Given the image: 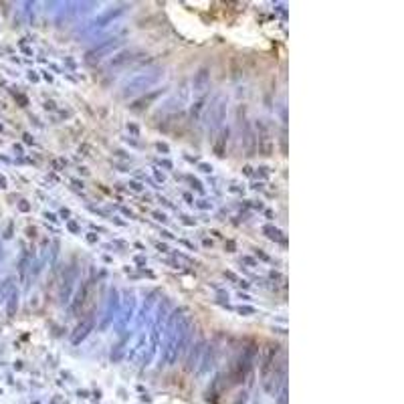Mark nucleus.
Wrapping results in <instances>:
<instances>
[{"label": "nucleus", "instance_id": "1", "mask_svg": "<svg viewBox=\"0 0 404 404\" xmlns=\"http://www.w3.org/2000/svg\"><path fill=\"white\" fill-rule=\"evenodd\" d=\"M186 307H178L168 315V323H166V344H164V352H162V362L166 366H172L178 360V323L184 318Z\"/></svg>", "mask_w": 404, "mask_h": 404}, {"label": "nucleus", "instance_id": "2", "mask_svg": "<svg viewBox=\"0 0 404 404\" xmlns=\"http://www.w3.org/2000/svg\"><path fill=\"white\" fill-rule=\"evenodd\" d=\"M162 77H164V69H162V67L144 71V73H137L135 77H132L130 81L124 83V87H121V97H134V95L142 93V91H148V89L154 87Z\"/></svg>", "mask_w": 404, "mask_h": 404}, {"label": "nucleus", "instance_id": "3", "mask_svg": "<svg viewBox=\"0 0 404 404\" xmlns=\"http://www.w3.org/2000/svg\"><path fill=\"white\" fill-rule=\"evenodd\" d=\"M117 47H121V41H119V39H109V41H103V43H99L95 49H91L89 53L85 55V61H87V63L101 61L103 57H108V55L113 53Z\"/></svg>", "mask_w": 404, "mask_h": 404}, {"label": "nucleus", "instance_id": "4", "mask_svg": "<svg viewBox=\"0 0 404 404\" xmlns=\"http://www.w3.org/2000/svg\"><path fill=\"white\" fill-rule=\"evenodd\" d=\"M208 128H220V124L224 121V117H226V101L222 99V97H216L215 99V106H210L208 109Z\"/></svg>", "mask_w": 404, "mask_h": 404}, {"label": "nucleus", "instance_id": "5", "mask_svg": "<svg viewBox=\"0 0 404 404\" xmlns=\"http://www.w3.org/2000/svg\"><path fill=\"white\" fill-rule=\"evenodd\" d=\"M119 311V295L115 289L109 291V299H108V307H106V313H103V322H101V329H108L111 322L115 320V313Z\"/></svg>", "mask_w": 404, "mask_h": 404}, {"label": "nucleus", "instance_id": "6", "mask_svg": "<svg viewBox=\"0 0 404 404\" xmlns=\"http://www.w3.org/2000/svg\"><path fill=\"white\" fill-rule=\"evenodd\" d=\"M119 14H124V8H115V10H108L106 14H101L99 19H95V21H91L89 23V27L85 28V30H81V34H87V32H91V30H99V28L108 27V23H111L113 19H117Z\"/></svg>", "mask_w": 404, "mask_h": 404}, {"label": "nucleus", "instance_id": "7", "mask_svg": "<svg viewBox=\"0 0 404 404\" xmlns=\"http://www.w3.org/2000/svg\"><path fill=\"white\" fill-rule=\"evenodd\" d=\"M126 301H124V313H121V320H119V329L124 331V327L134 320V309H135V295L134 291H126ZM119 331V333H121Z\"/></svg>", "mask_w": 404, "mask_h": 404}, {"label": "nucleus", "instance_id": "8", "mask_svg": "<svg viewBox=\"0 0 404 404\" xmlns=\"http://www.w3.org/2000/svg\"><path fill=\"white\" fill-rule=\"evenodd\" d=\"M93 327H95V318H93V315L85 318V320H83V322H81L79 325L75 327V333L71 336V344H73V346L81 344V342H83V340H85V338L91 333V329H93Z\"/></svg>", "mask_w": 404, "mask_h": 404}, {"label": "nucleus", "instance_id": "9", "mask_svg": "<svg viewBox=\"0 0 404 404\" xmlns=\"http://www.w3.org/2000/svg\"><path fill=\"white\" fill-rule=\"evenodd\" d=\"M210 85V69L208 67H200L198 73H194V79H192V89L196 93H204Z\"/></svg>", "mask_w": 404, "mask_h": 404}, {"label": "nucleus", "instance_id": "10", "mask_svg": "<svg viewBox=\"0 0 404 404\" xmlns=\"http://www.w3.org/2000/svg\"><path fill=\"white\" fill-rule=\"evenodd\" d=\"M77 279V269L75 267H69L65 277H63V285H61V303H67L69 301V295H71V289H73V281Z\"/></svg>", "mask_w": 404, "mask_h": 404}, {"label": "nucleus", "instance_id": "11", "mask_svg": "<svg viewBox=\"0 0 404 404\" xmlns=\"http://www.w3.org/2000/svg\"><path fill=\"white\" fill-rule=\"evenodd\" d=\"M89 287H91V283H89V281H85V283H81V287L77 289L75 299H73V303H71V307H69V311H71L73 315H77V313H79V309L83 307V303L87 301V295H89Z\"/></svg>", "mask_w": 404, "mask_h": 404}, {"label": "nucleus", "instance_id": "12", "mask_svg": "<svg viewBox=\"0 0 404 404\" xmlns=\"http://www.w3.org/2000/svg\"><path fill=\"white\" fill-rule=\"evenodd\" d=\"M156 297H158V291H150L148 297H146V301H144V305H142V309H139V318H137V325H139V327H142L144 322L148 320V313H150L152 305L156 303Z\"/></svg>", "mask_w": 404, "mask_h": 404}, {"label": "nucleus", "instance_id": "13", "mask_svg": "<svg viewBox=\"0 0 404 404\" xmlns=\"http://www.w3.org/2000/svg\"><path fill=\"white\" fill-rule=\"evenodd\" d=\"M164 93H166V89H156V91H150V93H148V95H144L142 99L134 101V103H132L130 108L135 109V111H139V109L148 108V106H150V103H152L154 99H158V97H160V95H164Z\"/></svg>", "mask_w": 404, "mask_h": 404}, {"label": "nucleus", "instance_id": "14", "mask_svg": "<svg viewBox=\"0 0 404 404\" xmlns=\"http://www.w3.org/2000/svg\"><path fill=\"white\" fill-rule=\"evenodd\" d=\"M261 231H263V235H265L267 239H271V241H277V242H281V244H287V239L283 237L281 229H277V226H273V224H265Z\"/></svg>", "mask_w": 404, "mask_h": 404}, {"label": "nucleus", "instance_id": "15", "mask_svg": "<svg viewBox=\"0 0 404 404\" xmlns=\"http://www.w3.org/2000/svg\"><path fill=\"white\" fill-rule=\"evenodd\" d=\"M204 358H202V368H200V374H204V372H208L213 366H215V348L213 346H206L204 348Z\"/></svg>", "mask_w": 404, "mask_h": 404}, {"label": "nucleus", "instance_id": "16", "mask_svg": "<svg viewBox=\"0 0 404 404\" xmlns=\"http://www.w3.org/2000/svg\"><path fill=\"white\" fill-rule=\"evenodd\" d=\"M192 352H190V358H188V368H194L196 366V362H198V358H200V354L204 350V342L202 340H198L194 346H190Z\"/></svg>", "mask_w": 404, "mask_h": 404}, {"label": "nucleus", "instance_id": "17", "mask_svg": "<svg viewBox=\"0 0 404 404\" xmlns=\"http://www.w3.org/2000/svg\"><path fill=\"white\" fill-rule=\"evenodd\" d=\"M135 55L132 51H124V53L115 55L111 61H109V67H119V65H124V63H128V61H134Z\"/></svg>", "mask_w": 404, "mask_h": 404}, {"label": "nucleus", "instance_id": "18", "mask_svg": "<svg viewBox=\"0 0 404 404\" xmlns=\"http://www.w3.org/2000/svg\"><path fill=\"white\" fill-rule=\"evenodd\" d=\"M128 340H130V336H124V338H121V342L115 346V352L111 354V362H119V360H121V356H124V352H126V344H128Z\"/></svg>", "mask_w": 404, "mask_h": 404}, {"label": "nucleus", "instance_id": "19", "mask_svg": "<svg viewBox=\"0 0 404 404\" xmlns=\"http://www.w3.org/2000/svg\"><path fill=\"white\" fill-rule=\"evenodd\" d=\"M204 103H206V97H200V99L192 106V109H190L192 119H198V117H200V113H202V109H204Z\"/></svg>", "mask_w": 404, "mask_h": 404}, {"label": "nucleus", "instance_id": "20", "mask_svg": "<svg viewBox=\"0 0 404 404\" xmlns=\"http://www.w3.org/2000/svg\"><path fill=\"white\" fill-rule=\"evenodd\" d=\"M144 346H146V333H142V336H139V340L135 342L134 350L130 352V356H128V360H134L135 356H137V354L142 352V348H144Z\"/></svg>", "mask_w": 404, "mask_h": 404}, {"label": "nucleus", "instance_id": "21", "mask_svg": "<svg viewBox=\"0 0 404 404\" xmlns=\"http://www.w3.org/2000/svg\"><path fill=\"white\" fill-rule=\"evenodd\" d=\"M226 139H229V128L220 132V139H218V144L215 146V152L218 154V156H224V150H222V146H224V142H226Z\"/></svg>", "mask_w": 404, "mask_h": 404}, {"label": "nucleus", "instance_id": "22", "mask_svg": "<svg viewBox=\"0 0 404 404\" xmlns=\"http://www.w3.org/2000/svg\"><path fill=\"white\" fill-rule=\"evenodd\" d=\"M16 307H19V293L12 291V295L8 299V315H12V313L16 311Z\"/></svg>", "mask_w": 404, "mask_h": 404}, {"label": "nucleus", "instance_id": "23", "mask_svg": "<svg viewBox=\"0 0 404 404\" xmlns=\"http://www.w3.org/2000/svg\"><path fill=\"white\" fill-rule=\"evenodd\" d=\"M67 229H69V231H71V233H73V235H79V224H77V222H75V220H67Z\"/></svg>", "mask_w": 404, "mask_h": 404}, {"label": "nucleus", "instance_id": "24", "mask_svg": "<svg viewBox=\"0 0 404 404\" xmlns=\"http://www.w3.org/2000/svg\"><path fill=\"white\" fill-rule=\"evenodd\" d=\"M255 311H257V309H255V307H249V305H241V307H239V313H241V315H253Z\"/></svg>", "mask_w": 404, "mask_h": 404}, {"label": "nucleus", "instance_id": "25", "mask_svg": "<svg viewBox=\"0 0 404 404\" xmlns=\"http://www.w3.org/2000/svg\"><path fill=\"white\" fill-rule=\"evenodd\" d=\"M255 255H257V259H261V261H265V263H269L271 257L265 253V251H261V249H255Z\"/></svg>", "mask_w": 404, "mask_h": 404}, {"label": "nucleus", "instance_id": "26", "mask_svg": "<svg viewBox=\"0 0 404 404\" xmlns=\"http://www.w3.org/2000/svg\"><path fill=\"white\" fill-rule=\"evenodd\" d=\"M198 168H200V172H204V174H210V172H213V166H210V164H204V162H200Z\"/></svg>", "mask_w": 404, "mask_h": 404}, {"label": "nucleus", "instance_id": "27", "mask_svg": "<svg viewBox=\"0 0 404 404\" xmlns=\"http://www.w3.org/2000/svg\"><path fill=\"white\" fill-rule=\"evenodd\" d=\"M196 206H198V208H202V210H208V208H213V204H210L208 200H198V202H196Z\"/></svg>", "mask_w": 404, "mask_h": 404}, {"label": "nucleus", "instance_id": "28", "mask_svg": "<svg viewBox=\"0 0 404 404\" xmlns=\"http://www.w3.org/2000/svg\"><path fill=\"white\" fill-rule=\"evenodd\" d=\"M65 164H67V162H65V160H53V170H57V172H61V170L65 168Z\"/></svg>", "mask_w": 404, "mask_h": 404}, {"label": "nucleus", "instance_id": "29", "mask_svg": "<svg viewBox=\"0 0 404 404\" xmlns=\"http://www.w3.org/2000/svg\"><path fill=\"white\" fill-rule=\"evenodd\" d=\"M241 261L244 263V265H249V267H257V261H255L253 257H242Z\"/></svg>", "mask_w": 404, "mask_h": 404}, {"label": "nucleus", "instance_id": "30", "mask_svg": "<svg viewBox=\"0 0 404 404\" xmlns=\"http://www.w3.org/2000/svg\"><path fill=\"white\" fill-rule=\"evenodd\" d=\"M85 239H87V242H89V244H95V242L99 241V237H97L95 233H87V237H85Z\"/></svg>", "mask_w": 404, "mask_h": 404}, {"label": "nucleus", "instance_id": "31", "mask_svg": "<svg viewBox=\"0 0 404 404\" xmlns=\"http://www.w3.org/2000/svg\"><path fill=\"white\" fill-rule=\"evenodd\" d=\"M224 249H226L229 253H235V251H237V244H235V241H226L224 242Z\"/></svg>", "mask_w": 404, "mask_h": 404}, {"label": "nucleus", "instance_id": "32", "mask_svg": "<svg viewBox=\"0 0 404 404\" xmlns=\"http://www.w3.org/2000/svg\"><path fill=\"white\" fill-rule=\"evenodd\" d=\"M224 277H226V279H229V281H235V283H237V281H239V277H237V275H235V273H233V271H224Z\"/></svg>", "mask_w": 404, "mask_h": 404}, {"label": "nucleus", "instance_id": "33", "mask_svg": "<svg viewBox=\"0 0 404 404\" xmlns=\"http://www.w3.org/2000/svg\"><path fill=\"white\" fill-rule=\"evenodd\" d=\"M156 148H158L160 152H164V154H168V152H170V148H168V144H162V142H158V144H156Z\"/></svg>", "mask_w": 404, "mask_h": 404}, {"label": "nucleus", "instance_id": "34", "mask_svg": "<svg viewBox=\"0 0 404 404\" xmlns=\"http://www.w3.org/2000/svg\"><path fill=\"white\" fill-rule=\"evenodd\" d=\"M128 130H130L134 135H139V128H137L135 124H128Z\"/></svg>", "mask_w": 404, "mask_h": 404}, {"label": "nucleus", "instance_id": "35", "mask_svg": "<svg viewBox=\"0 0 404 404\" xmlns=\"http://www.w3.org/2000/svg\"><path fill=\"white\" fill-rule=\"evenodd\" d=\"M19 208H21V210H23V213H28V210H30V204H28L27 200H23V202H21V204H19Z\"/></svg>", "mask_w": 404, "mask_h": 404}, {"label": "nucleus", "instance_id": "36", "mask_svg": "<svg viewBox=\"0 0 404 404\" xmlns=\"http://www.w3.org/2000/svg\"><path fill=\"white\" fill-rule=\"evenodd\" d=\"M130 188L135 190V192H142V190H144V186H142L139 182H130Z\"/></svg>", "mask_w": 404, "mask_h": 404}, {"label": "nucleus", "instance_id": "37", "mask_svg": "<svg viewBox=\"0 0 404 404\" xmlns=\"http://www.w3.org/2000/svg\"><path fill=\"white\" fill-rule=\"evenodd\" d=\"M154 218H156V220H160V222H166V220H168V218H166V215H164V213H154Z\"/></svg>", "mask_w": 404, "mask_h": 404}, {"label": "nucleus", "instance_id": "38", "mask_svg": "<svg viewBox=\"0 0 404 404\" xmlns=\"http://www.w3.org/2000/svg\"><path fill=\"white\" fill-rule=\"evenodd\" d=\"M182 222H184V224H188V226H194V224H196V220H192L190 216H182Z\"/></svg>", "mask_w": 404, "mask_h": 404}, {"label": "nucleus", "instance_id": "39", "mask_svg": "<svg viewBox=\"0 0 404 404\" xmlns=\"http://www.w3.org/2000/svg\"><path fill=\"white\" fill-rule=\"evenodd\" d=\"M154 176H156V180H158V182H164V180H166V176L162 174L160 170H156V172H154Z\"/></svg>", "mask_w": 404, "mask_h": 404}, {"label": "nucleus", "instance_id": "40", "mask_svg": "<svg viewBox=\"0 0 404 404\" xmlns=\"http://www.w3.org/2000/svg\"><path fill=\"white\" fill-rule=\"evenodd\" d=\"M259 174H261L263 178H267V176H269V170H267L265 166H261V168H259Z\"/></svg>", "mask_w": 404, "mask_h": 404}, {"label": "nucleus", "instance_id": "41", "mask_svg": "<svg viewBox=\"0 0 404 404\" xmlns=\"http://www.w3.org/2000/svg\"><path fill=\"white\" fill-rule=\"evenodd\" d=\"M156 247H158V251H162V253H168V251H170V249H168V244H164V242H158Z\"/></svg>", "mask_w": 404, "mask_h": 404}, {"label": "nucleus", "instance_id": "42", "mask_svg": "<svg viewBox=\"0 0 404 404\" xmlns=\"http://www.w3.org/2000/svg\"><path fill=\"white\" fill-rule=\"evenodd\" d=\"M237 283H239V287H242V289H249V285H251V283H249V281H244V279H239Z\"/></svg>", "mask_w": 404, "mask_h": 404}, {"label": "nucleus", "instance_id": "43", "mask_svg": "<svg viewBox=\"0 0 404 404\" xmlns=\"http://www.w3.org/2000/svg\"><path fill=\"white\" fill-rule=\"evenodd\" d=\"M134 261L137 263V265H146V257H142V255H137Z\"/></svg>", "mask_w": 404, "mask_h": 404}, {"label": "nucleus", "instance_id": "44", "mask_svg": "<svg viewBox=\"0 0 404 404\" xmlns=\"http://www.w3.org/2000/svg\"><path fill=\"white\" fill-rule=\"evenodd\" d=\"M45 218H49L51 222H57L59 218H57V215H53V213H45Z\"/></svg>", "mask_w": 404, "mask_h": 404}, {"label": "nucleus", "instance_id": "45", "mask_svg": "<svg viewBox=\"0 0 404 404\" xmlns=\"http://www.w3.org/2000/svg\"><path fill=\"white\" fill-rule=\"evenodd\" d=\"M192 188H196V190H200V192H202V184H200L198 180H194V178H192Z\"/></svg>", "mask_w": 404, "mask_h": 404}, {"label": "nucleus", "instance_id": "46", "mask_svg": "<svg viewBox=\"0 0 404 404\" xmlns=\"http://www.w3.org/2000/svg\"><path fill=\"white\" fill-rule=\"evenodd\" d=\"M160 164L164 166V168H168V170H172V162L170 160H160Z\"/></svg>", "mask_w": 404, "mask_h": 404}, {"label": "nucleus", "instance_id": "47", "mask_svg": "<svg viewBox=\"0 0 404 404\" xmlns=\"http://www.w3.org/2000/svg\"><path fill=\"white\" fill-rule=\"evenodd\" d=\"M61 216H63V218H69V216H71V210H69V208H63V210H61Z\"/></svg>", "mask_w": 404, "mask_h": 404}, {"label": "nucleus", "instance_id": "48", "mask_svg": "<svg viewBox=\"0 0 404 404\" xmlns=\"http://www.w3.org/2000/svg\"><path fill=\"white\" fill-rule=\"evenodd\" d=\"M202 244H204L206 249H213V244H215V242L210 241V239H204V241H202Z\"/></svg>", "mask_w": 404, "mask_h": 404}, {"label": "nucleus", "instance_id": "49", "mask_svg": "<svg viewBox=\"0 0 404 404\" xmlns=\"http://www.w3.org/2000/svg\"><path fill=\"white\" fill-rule=\"evenodd\" d=\"M115 156H117V158H128V154L121 152V150H115Z\"/></svg>", "mask_w": 404, "mask_h": 404}, {"label": "nucleus", "instance_id": "50", "mask_svg": "<svg viewBox=\"0 0 404 404\" xmlns=\"http://www.w3.org/2000/svg\"><path fill=\"white\" fill-rule=\"evenodd\" d=\"M242 172H244L247 176H251V174H253V168H251V166H244V168H242Z\"/></svg>", "mask_w": 404, "mask_h": 404}, {"label": "nucleus", "instance_id": "51", "mask_svg": "<svg viewBox=\"0 0 404 404\" xmlns=\"http://www.w3.org/2000/svg\"><path fill=\"white\" fill-rule=\"evenodd\" d=\"M180 242H182L184 247H188V249H192V251H194V244H192V242H190V241H186V239H182V241H180Z\"/></svg>", "mask_w": 404, "mask_h": 404}, {"label": "nucleus", "instance_id": "52", "mask_svg": "<svg viewBox=\"0 0 404 404\" xmlns=\"http://www.w3.org/2000/svg\"><path fill=\"white\" fill-rule=\"evenodd\" d=\"M184 200H186L188 204H194V198H192V194H184Z\"/></svg>", "mask_w": 404, "mask_h": 404}, {"label": "nucleus", "instance_id": "53", "mask_svg": "<svg viewBox=\"0 0 404 404\" xmlns=\"http://www.w3.org/2000/svg\"><path fill=\"white\" fill-rule=\"evenodd\" d=\"M162 237H166V239H172V237H174V235H172V233H170V231H162Z\"/></svg>", "mask_w": 404, "mask_h": 404}, {"label": "nucleus", "instance_id": "54", "mask_svg": "<svg viewBox=\"0 0 404 404\" xmlns=\"http://www.w3.org/2000/svg\"><path fill=\"white\" fill-rule=\"evenodd\" d=\"M45 109H47V111H49V109H55V101H47V103H45Z\"/></svg>", "mask_w": 404, "mask_h": 404}, {"label": "nucleus", "instance_id": "55", "mask_svg": "<svg viewBox=\"0 0 404 404\" xmlns=\"http://www.w3.org/2000/svg\"><path fill=\"white\" fill-rule=\"evenodd\" d=\"M271 279H281V275L277 273V271H271V275H269Z\"/></svg>", "mask_w": 404, "mask_h": 404}, {"label": "nucleus", "instance_id": "56", "mask_svg": "<svg viewBox=\"0 0 404 404\" xmlns=\"http://www.w3.org/2000/svg\"><path fill=\"white\" fill-rule=\"evenodd\" d=\"M0 188H6V178L4 176H0Z\"/></svg>", "mask_w": 404, "mask_h": 404}, {"label": "nucleus", "instance_id": "57", "mask_svg": "<svg viewBox=\"0 0 404 404\" xmlns=\"http://www.w3.org/2000/svg\"><path fill=\"white\" fill-rule=\"evenodd\" d=\"M121 213H124V215H126V216H130V218H134V215H132V213H130L128 208H121Z\"/></svg>", "mask_w": 404, "mask_h": 404}, {"label": "nucleus", "instance_id": "58", "mask_svg": "<svg viewBox=\"0 0 404 404\" xmlns=\"http://www.w3.org/2000/svg\"><path fill=\"white\" fill-rule=\"evenodd\" d=\"M73 184H75V188H83V182H79V180H73Z\"/></svg>", "mask_w": 404, "mask_h": 404}, {"label": "nucleus", "instance_id": "59", "mask_svg": "<svg viewBox=\"0 0 404 404\" xmlns=\"http://www.w3.org/2000/svg\"><path fill=\"white\" fill-rule=\"evenodd\" d=\"M25 142H27V144H32V137L28 134H25Z\"/></svg>", "mask_w": 404, "mask_h": 404}, {"label": "nucleus", "instance_id": "60", "mask_svg": "<svg viewBox=\"0 0 404 404\" xmlns=\"http://www.w3.org/2000/svg\"><path fill=\"white\" fill-rule=\"evenodd\" d=\"M0 132H2V126H0Z\"/></svg>", "mask_w": 404, "mask_h": 404}]
</instances>
